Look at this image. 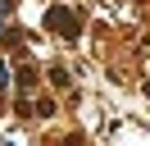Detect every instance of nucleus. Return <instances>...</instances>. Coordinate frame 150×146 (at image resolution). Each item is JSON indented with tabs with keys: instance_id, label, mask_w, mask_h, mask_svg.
<instances>
[{
	"instance_id": "nucleus-1",
	"label": "nucleus",
	"mask_w": 150,
	"mask_h": 146,
	"mask_svg": "<svg viewBox=\"0 0 150 146\" xmlns=\"http://www.w3.org/2000/svg\"><path fill=\"white\" fill-rule=\"evenodd\" d=\"M46 23H50V27H59V32L68 36V41H73V36H77V18L68 14L64 5H55V9H50V14H46Z\"/></svg>"
},
{
	"instance_id": "nucleus-2",
	"label": "nucleus",
	"mask_w": 150,
	"mask_h": 146,
	"mask_svg": "<svg viewBox=\"0 0 150 146\" xmlns=\"http://www.w3.org/2000/svg\"><path fill=\"white\" fill-rule=\"evenodd\" d=\"M5 14H9V0H0V27H5Z\"/></svg>"
}]
</instances>
